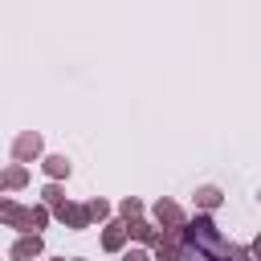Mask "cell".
<instances>
[{
    "label": "cell",
    "instance_id": "obj_1",
    "mask_svg": "<svg viewBox=\"0 0 261 261\" xmlns=\"http://www.w3.org/2000/svg\"><path fill=\"white\" fill-rule=\"evenodd\" d=\"M188 241H192V245H200V249H204L212 261H224V257H232V249H224V241H220V232L212 228V220H208V216H200V220L188 228Z\"/></svg>",
    "mask_w": 261,
    "mask_h": 261
},
{
    "label": "cell",
    "instance_id": "obj_2",
    "mask_svg": "<svg viewBox=\"0 0 261 261\" xmlns=\"http://www.w3.org/2000/svg\"><path fill=\"white\" fill-rule=\"evenodd\" d=\"M37 147H41V139H37V135L16 139V155H20V159H24V155H37Z\"/></svg>",
    "mask_w": 261,
    "mask_h": 261
},
{
    "label": "cell",
    "instance_id": "obj_3",
    "mask_svg": "<svg viewBox=\"0 0 261 261\" xmlns=\"http://www.w3.org/2000/svg\"><path fill=\"white\" fill-rule=\"evenodd\" d=\"M37 249H41V241H37V237H33V241H20V245L12 249V261H24V257H33Z\"/></svg>",
    "mask_w": 261,
    "mask_h": 261
},
{
    "label": "cell",
    "instance_id": "obj_4",
    "mask_svg": "<svg viewBox=\"0 0 261 261\" xmlns=\"http://www.w3.org/2000/svg\"><path fill=\"white\" fill-rule=\"evenodd\" d=\"M45 171H49V175H69V163H65L61 155H53V159H45Z\"/></svg>",
    "mask_w": 261,
    "mask_h": 261
},
{
    "label": "cell",
    "instance_id": "obj_5",
    "mask_svg": "<svg viewBox=\"0 0 261 261\" xmlns=\"http://www.w3.org/2000/svg\"><path fill=\"white\" fill-rule=\"evenodd\" d=\"M196 200H200L204 208H216V204H220V192H216V188H200V192H196Z\"/></svg>",
    "mask_w": 261,
    "mask_h": 261
},
{
    "label": "cell",
    "instance_id": "obj_6",
    "mask_svg": "<svg viewBox=\"0 0 261 261\" xmlns=\"http://www.w3.org/2000/svg\"><path fill=\"white\" fill-rule=\"evenodd\" d=\"M61 216H65L73 228H82V224H86V212H82V208H61Z\"/></svg>",
    "mask_w": 261,
    "mask_h": 261
},
{
    "label": "cell",
    "instance_id": "obj_7",
    "mask_svg": "<svg viewBox=\"0 0 261 261\" xmlns=\"http://www.w3.org/2000/svg\"><path fill=\"white\" fill-rule=\"evenodd\" d=\"M159 220H167V224H179V208H175V204H159Z\"/></svg>",
    "mask_w": 261,
    "mask_h": 261
},
{
    "label": "cell",
    "instance_id": "obj_8",
    "mask_svg": "<svg viewBox=\"0 0 261 261\" xmlns=\"http://www.w3.org/2000/svg\"><path fill=\"white\" fill-rule=\"evenodd\" d=\"M118 245H122V228H118V224H114V228H110V232H106V249H118Z\"/></svg>",
    "mask_w": 261,
    "mask_h": 261
},
{
    "label": "cell",
    "instance_id": "obj_9",
    "mask_svg": "<svg viewBox=\"0 0 261 261\" xmlns=\"http://www.w3.org/2000/svg\"><path fill=\"white\" fill-rule=\"evenodd\" d=\"M126 261H147V257H143V253H130V257H126Z\"/></svg>",
    "mask_w": 261,
    "mask_h": 261
}]
</instances>
